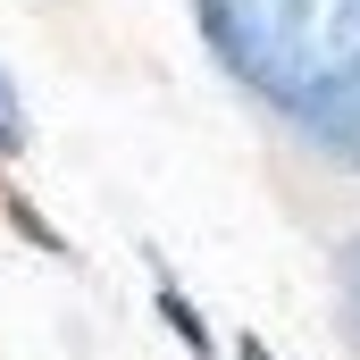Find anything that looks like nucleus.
<instances>
[{"mask_svg": "<svg viewBox=\"0 0 360 360\" xmlns=\"http://www.w3.org/2000/svg\"><path fill=\"white\" fill-rule=\"evenodd\" d=\"M193 34L285 143L360 176V0H193Z\"/></svg>", "mask_w": 360, "mask_h": 360, "instance_id": "f257e3e1", "label": "nucleus"}, {"mask_svg": "<svg viewBox=\"0 0 360 360\" xmlns=\"http://www.w3.org/2000/svg\"><path fill=\"white\" fill-rule=\"evenodd\" d=\"M151 310H160V327H168V335L184 344V360H218V335H210L201 302H193V293H184L176 276L160 269V260H151Z\"/></svg>", "mask_w": 360, "mask_h": 360, "instance_id": "f03ea898", "label": "nucleus"}, {"mask_svg": "<svg viewBox=\"0 0 360 360\" xmlns=\"http://www.w3.org/2000/svg\"><path fill=\"white\" fill-rule=\"evenodd\" d=\"M327 293H335V327H344V344L360 352V226L327 252Z\"/></svg>", "mask_w": 360, "mask_h": 360, "instance_id": "7ed1b4c3", "label": "nucleus"}, {"mask_svg": "<svg viewBox=\"0 0 360 360\" xmlns=\"http://www.w3.org/2000/svg\"><path fill=\"white\" fill-rule=\"evenodd\" d=\"M34 143V126H25V101H17V84H8V68H0V160H17Z\"/></svg>", "mask_w": 360, "mask_h": 360, "instance_id": "20e7f679", "label": "nucleus"}, {"mask_svg": "<svg viewBox=\"0 0 360 360\" xmlns=\"http://www.w3.org/2000/svg\"><path fill=\"white\" fill-rule=\"evenodd\" d=\"M235 360H269V344L260 335H235Z\"/></svg>", "mask_w": 360, "mask_h": 360, "instance_id": "39448f33", "label": "nucleus"}]
</instances>
